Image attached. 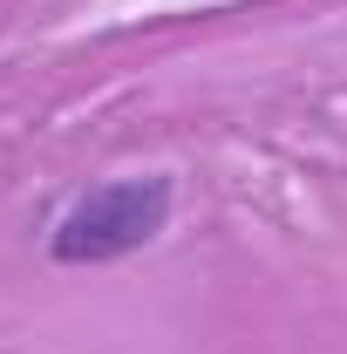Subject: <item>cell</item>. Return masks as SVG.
Listing matches in <instances>:
<instances>
[{
    "instance_id": "1",
    "label": "cell",
    "mask_w": 347,
    "mask_h": 354,
    "mask_svg": "<svg viewBox=\"0 0 347 354\" xmlns=\"http://www.w3.org/2000/svg\"><path fill=\"white\" fill-rule=\"evenodd\" d=\"M171 177H109L62 212L48 252L62 266H116L171 225Z\"/></svg>"
}]
</instances>
